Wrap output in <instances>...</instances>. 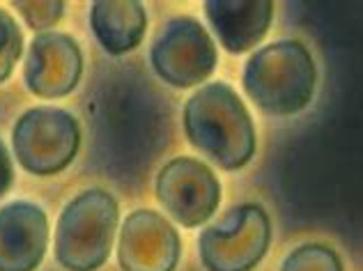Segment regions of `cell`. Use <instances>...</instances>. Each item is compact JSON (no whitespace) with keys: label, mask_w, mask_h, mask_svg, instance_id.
I'll use <instances>...</instances> for the list:
<instances>
[{"label":"cell","mask_w":363,"mask_h":271,"mask_svg":"<svg viewBox=\"0 0 363 271\" xmlns=\"http://www.w3.org/2000/svg\"><path fill=\"white\" fill-rule=\"evenodd\" d=\"M14 7L18 9V14L26 18V23L30 26L33 31L53 28L65 14V3H60V0H46V3H26V0H16Z\"/></svg>","instance_id":"cell-15"},{"label":"cell","mask_w":363,"mask_h":271,"mask_svg":"<svg viewBox=\"0 0 363 271\" xmlns=\"http://www.w3.org/2000/svg\"><path fill=\"white\" fill-rule=\"evenodd\" d=\"M12 145L23 170L40 177L55 175L79 154L81 127L69 111L35 106L16 120Z\"/></svg>","instance_id":"cell-5"},{"label":"cell","mask_w":363,"mask_h":271,"mask_svg":"<svg viewBox=\"0 0 363 271\" xmlns=\"http://www.w3.org/2000/svg\"><path fill=\"white\" fill-rule=\"evenodd\" d=\"M182 255L177 230L155 209H136L120 230L118 260L122 271H175Z\"/></svg>","instance_id":"cell-8"},{"label":"cell","mask_w":363,"mask_h":271,"mask_svg":"<svg viewBox=\"0 0 363 271\" xmlns=\"http://www.w3.org/2000/svg\"><path fill=\"white\" fill-rule=\"evenodd\" d=\"M205 16L228 53H246L264 40L274 18L272 0H207Z\"/></svg>","instance_id":"cell-11"},{"label":"cell","mask_w":363,"mask_h":271,"mask_svg":"<svg viewBox=\"0 0 363 271\" xmlns=\"http://www.w3.org/2000/svg\"><path fill=\"white\" fill-rule=\"evenodd\" d=\"M46 211L28 200L0 207V271H35L49 246Z\"/></svg>","instance_id":"cell-10"},{"label":"cell","mask_w":363,"mask_h":271,"mask_svg":"<svg viewBox=\"0 0 363 271\" xmlns=\"http://www.w3.org/2000/svg\"><path fill=\"white\" fill-rule=\"evenodd\" d=\"M83 53L74 37L65 33H40L30 42L23 62L28 90L42 99L67 96L81 81Z\"/></svg>","instance_id":"cell-9"},{"label":"cell","mask_w":363,"mask_h":271,"mask_svg":"<svg viewBox=\"0 0 363 271\" xmlns=\"http://www.w3.org/2000/svg\"><path fill=\"white\" fill-rule=\"evenodd\" d=\"M120 221L106 189H88L67 202L55 226V258L67 271H97L111 255Z\"/></svg>","instance_id":"cell-3"},{"label":"cell","mask_w":363,"mask_h":271,"mask_svg":"<svg viewBox=\"0 0 363 271\" xmlns=\"http://www.w3.org/2000/svg\"><path fill=\"white\" fill-rule=\"evenodd\" d=\"M184 133L196 150L223 170L244 168L257 148L251 113L223 81L207 83L186 99Z\"/></svg>","instance_id":"cell-1"},{"label":"cell","mask_w":363,"mask_h":271,"mask_svg":"<svg viewBox=\"0 0 363 271\" xmlns=\"http://www.w3.org/2000/svg\"><path fill=\"white\" fill-rule=\"evenodd\" d=\"M242 85L262 113L288 118L313 101L318 70L311 51L299 40H279L248 57Z\"/></svg>","instance_id":"cell-2"},{"label":"cell","mask_w":363,"mask_h":271,"mask_svg":"<svg viewBox=\"0 0 363 271\" xmlns=\"http://www.w3.org/2000/svg\"><path fill=\"white\" fill-rule=\"evenodd\" d=\"M92 31L113 55L133 51L145 37L147 12L138 0H97L90 12Z\"/></svg>","instance_id":"cell-12"},{"label":"cell","mask_w":363,"mask_h":271,"mask_svg":"<svg viewBox=\"0 0 363 271\" xmlns=\"http://www.w3.org/2000/svg\"><path fill=\"white\" fill-rule=\"evenodd\" d=\"M281 271H345L340 255L327 244H301L283 260Z\"/></svg>","instance_id":"cell-13"},{"label":"cell","mask_w":363,"mask_h":271,"mask_svg":"<svg viewBox=\"0 0 363 271\" xmlns=\"http://www.w3.org/2000/svg\"><path fill=\"white\" fill-rule=\"evenodd\" d=\"M23 51V33L14 16L0 7V83H5L12 74L16 60Z\"/></svg>","instance_id":"cell-14"},{"label":"cell","mask_w":363,"mask_h":271,"mask_svg":"<svg viewBox=\"0 0 363 271\" xmlns=\"http://www.w3.org/2000/svg\"><path fill=\"white\" fill-rule=\"evenodd\" d=\"M221 182L207 163L194 157L170 159L157 175V198L184 228H200L221 205Z\"/></svg>","instance_id":"cell-7"},{"label":"cell","mask_w":363,"mask_h":271,"mask_svg":"<svg viewBox=\"0 0 363 271\" xmlns=\"http://www.w3.org/2000/svg\"><path fill=\"white\" fill-rule=\"evenodd\" d=\"M269 214L255 202H244L200 232L198 255L207 271H253L269 250Z\"/></svg>","instance_id":"cell-4"},{"label":"cell","mask_w":363,"mask_h":271,"mask_svg":"<svg viewBox=\"0 0 363 271\" xmlns=\"http://www.w3.org/2000/svg\"><path fill=\"white\" fill-rule=\"evenodd\" d=\"M150 60L164 83L173 88H194L214 74L216 46L198 18L179 14L155 37Z\"/></svg>","instance_id":"cell-6"},{"label":"cell","mask_w":363,"mask_h":271,"mask_svg":"<svg viewBox=\"0 0 363 271\" xmlns=\"http://www.w3.org/2000/svg\"><path fill=\"white\" fill-rule=\"evenodd\" d=\"M9 187H12V159H9L5 143L0 140V198L9 191Z\"/></svg>","instance_id":"cell-16"}]
</instances>
